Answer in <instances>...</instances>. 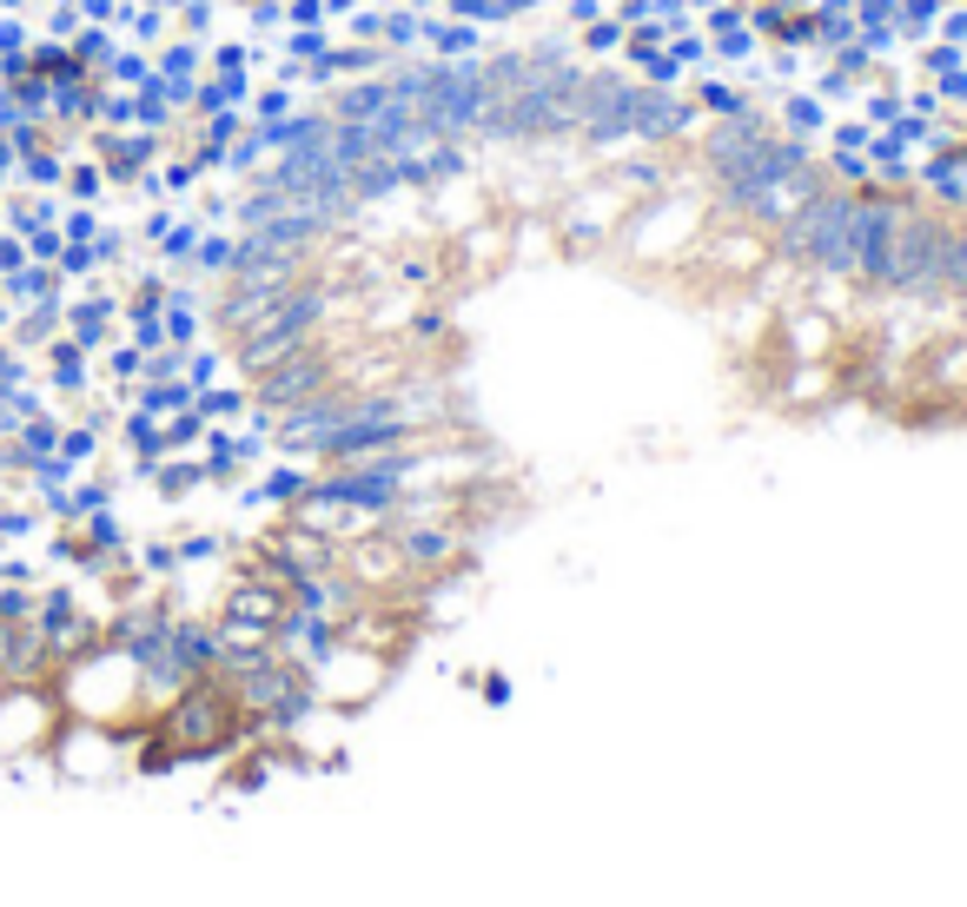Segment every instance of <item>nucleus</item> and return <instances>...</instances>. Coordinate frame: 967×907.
<instances>
[{
	"mask_svg": "<svg viewBox=\"0 0 967 907\" xmlns=\"http://www.w3.org/2000/svg\"><path fill=\"white\" fill-rule=\"evenodd\" d=\"M623 33H630V20L610 7V13H597L590 27H577L570 40H577V60L584 66H597V60H610V53H623Z\"/></svg>",
	"mask_w": 967,
	"mask_h": 907,
	"instance_id": "10",
	"label": "nucleus"
},
{
	"mask_svg": "<svg viewBox=\"0 0 967 907\" xmlns=\"http://www.w3.org/2000/svg\"><path fill=\"white\" fill-rule=\"evenodd\" d=\"M935 40H955V46H967V0L942 7V20H935Z\"/></svg>",
	"mask_w": 967,
	"mask_h": 907,
	"instance_id": "34",
	"label": "nucleus"
},
{
	"mask_svg": "<svg viewBox=\"0 0 967 907\" xmlns=\"http://www.w3.org/2000/svg\"><path fill=\"white\" fill-rule=\"evenodd\" d=\"M710 7H723V0H690V13H696V20H703V13H710Z\"/></svg>",
	"mask_w": 967,
	"mask_h": 907,
	"instance_id": "45",
	"label": "nucleus"
},
{
	"mask_svg": "<svg viewBox=\"0 0 967 907\" xmlns=\"http://www.w3.org/2000/svg\"><path fill=\"white\" fill-rule=\"evenodd\" d=\"M763 106L776 113V133L809 139V146H822V133L835 126L829 99H822V93H809V86H769V93H763Z\"/></svg>",
	"mask_w": 967,
	"mask_h": 907,
	"instance_id": "7",
	"label": "nucleus"
},
{
	"mask_svg": "<svg viewBox=\"0 0 967 907\" xmlns=\"http://www.w3.org/2000/svg\"><path fill=\"white\" fill-rule=\"evenodd\" d=\"M325 0H285V27H325Z\"/></svg>",
	"mask_w": 967,
	"mask_h": 907,
	"instance_id": "38",
	"label": "nucleus"
},
{
	"mask_svg": "<svg viewBox=\"0 0 967 907\" xmlns=\"http://www.w3.org/2000/svg\"><path fill=\"white\" fill-rule=\"evenodd\" d=\"M7 159H13V146H7V139H0V172H7Z\"/></svg>",
	"mask_w": 967,
	"mask_h": 907,
	"instance_id": "47",
	"label": "nucleus"
},
{
	"mask_svg": "<svg viewBox=\"0 0 967 907\" xmlns=\"http://www.w3.org/2000/svg\"><path fill=\"white\" fill-rule=\"evenodd\" d=\"M73 53H80V60H113V33H106V27H80V33H73Z\"/></svg>",
	"mask_w": 967,
	"mask_h": 907,
	"instance_id": "32",
	"label": "nucleus"
},
{
	"mask_svg": "<svg viewBox=\"0 0 967 907\" xmlns=\"http://www.w3.org/2000/svg\"><path fill=\"white\" fill-rule=\"evenodd\" d=\"M99 179H106L99 166H73V192H80V199H93V192H99Z\"/></svg>",
	"mask_w": 967,
	"mask_h": 907,
	"instance_id": "43",
	"label": "nucleus"
},
{
	"mask_svg": "<svg viewBox=\"0 0 967 907\" xmlns=\"http://www.w3.org/2000/svg\"><path fill=\"white\" fill-rule=\"evenodd\" d=\"M869 133H875V126H869V119L855 113V119H835V126L822 133V146H849V152H869Z\"/></svg>",
	"mask_w": 967,
	"mask_h": 907,
	"instance_id": "29",
	"label": "nucleus"
},
{
	"mask_svg": "<svg viewBox=\"0 0 967 907\" xmlns=\"http://www.w3.org/2000/svg\"><path fill=\"white\" fill-rule=\"evenodd\" d=\"M332 40H338L332 27H285V53H292V60H305V66H312Z\"/></svg>",
	"mask_w": 967,
	"mask_h": 907,
	"instance_id": "24",
	"label": "nucleus"
},
{
	"mask_svg": "<svg viewBox=\"0 0 967 907\" xmlns=\"http://www.w3.org/2000/svg\"><path fill=\"white\" fill-rule=\"evenodd\" d=\"M663 46H670V33H663L656 20H637V27L623 33V60H630V66H643V60H650V53H663Z\"/></svg>",
	"mask_w": 967,
	"mask_h": 907,
	"instance_id": "21",
	"label": "nucleus"
},
{
	"mask_svg": "<svg viewBox=\"0 0 967 907\" xmlns=\"http://www.w3.org/2000/svg\"><path fill=\"white\" fill-rule=\"evenodd\" d=\"M0 126H13V106H7V99H0Z\"/></svg>",
	"mask_w": 967,
	"mask_h": 907,
	"instance_id": "48",
	"label": "nucleus"
},
{
	"mask_svg": "<svg viewBox=\"0 0 967 907\" xmlns=\"http://www.w3.org/2000/svg\"><path fill=\"white\" fill-rule=\"evenodd\" d=\"M637 212V199L597 166L590 179H577V186H564L557 192V205H550V225H557V245L564 252H577V259H590V252H610L617 245V232H623V219Z\"/></svg>",
	"mask_w": 967,
	"mask_h": 907,
	"instance_id": "2",
	"label": "nucleus"
},
{
	"mask_svg": "<svg viewBox=\"0 0 967 907\" xmlns=\"http://www.w3.org/2000/svg\"><path fill=\"white\" fill-rule=\"evenodd\" d=\"M597 13H610V0H564V27L577 33V27H590Z\"/></svg>",
	"mask_w": 967,
	"mask_h": 907,
	"instance_id": "39",
	"label": "nucleus"
},
{
	"mask_svg": "<svg viewBox=\"0 0 967 907\" xmlns=\"http://www.w3.org/2000/svg\"><path fill=\"white\" fill-rule=\"evenodd\" d=\"M955 66H967V46H955V40H922L915 46V80H942Z\"/></svg>",
	"mask_w": 967,
	"mask_h": 907,
	"instance_id": "17",
	"label": "nucleus"
},
{
	"mask_svg": "<svg viewBox=\"0 0 967 907\" xmlns=\"http://www.w3.org/2000/svg\"><path fill=\"white\" fill-rule=\"evenodd\" d=\"M199 232H206V225H192V219H172V232L159 239V259H166V265H192V252H199Z\"/></svg>",
	"mask_w": 967,
	"mask_h": 907,
	"instance_id": "23",
	"label": "nucleus"
},
{
	"mask_svg": "<svg viewBox=\"0 0 967 907\" xmlns=\"http://www.w3.org/2000/svg\"><path fill=\"white\" fill-rule=\"evenodd\" d=\"M670 53H676V66H683V73H703V66H716V53H710V33H703V27H683V33H670Z\"/></svg>",
	"mask_w": 967,
	"mask_h": 907,
	"instance_id": "19",
	"label": "nucleus"
},
{
	"mask_svg": "<svg viewBox=\"0 0 967 907\" xmlns=\"http://www.w3.org/2000/svg\"><path fill=\"white\" fill-rule=\"evenodd\" d=\"M650 20H656L663 33H683V27H696V13H690V0H650Z\"/></svg>",
	"mask_w": 967,
	"mask_h": 907,
	"instance_id": "31",
	"label": "nucleus"
},
{
	"mask_svg": "<svg viewBox=\"0 0 967 907\" xmlns=\"http://www.w3.org/2000/svg\"><path fill=\"white\" fill-rule=\"evenodd\" d=\"M179 13H186V27H192V33H212V0H186Z\"/></svg>",
	"mask_w": 967,
	"mask_h": 907,
	"instance_id": "42",
	"label": "nucleus"
},
{
	"mask_svg": "<svg viewBox=\"0 0 967 907\" xmlns=\"http://www.w3.org/2000/svg\"><path fill=\"white\" fill-rule=\"evenodd\" d=\"M637 73H643V86H663V93H683V86H690V73L676 66V53H670V46H663V53H650Z\"/></svg>",
	"mask_w": 967,
	"mask_h": 907,
	"instance_id": "22",
	"label": "nucleus"
},
{
	"mask_svg": "<svg viewBox=\"0 0 967 907\" xmlns=\"http://www.w3.org/2000/svg\"><path fill=\"white\" fill-rule=\"evenodd\" d=\"M451 265H458V285H477V278L504 272V265H511V219L484 212L477 225L451 232Z\"/></svg>",
	"mask_w": 967,
	"mask_h": 907,
	"instance_id": "5",
	"label": "nucleus"
},
{
	"mask_svg": "<svg viewBox=\"0 0 967 907\" xmlns=\"http://www.w3.org/2000/svg\"><path fill=\"white\" fill-rule=\"evenodd\" d=\"M471 689H477V696H484V703H491V709H504V703H511V696H517V683H511V676H504V669H484V676H477V683H471Z\"/></svg>",
	"mask_w": 967,
	"mask_h": 907,
	"instance_id": "33",
	"label": "nucleus"
},
{
	"mask_svg": "<svg viewBox=\"0 0 967 907\" xmlns=\"http://www.w3.org/2000/svg\"><path fill=\"white\" fill-rule=\"evenodd\" d=\"M146 159H159V139H153V133H126V139H106V172H139Z\"/></svg>",
	"mask_w": 967,
	"mask_h": 907,
	"instance_id": "16",
	"label": "nucleus"
},
{
	"mask_svg": "<svg viewBox=\"0 0 967 907\" xmlns=\"http://www.w3.org/2000/svg\"><path fill=\"white\" fill-rule=\"evenodd\" d=\"M418 46H424L431 60H484V53H491V27H477V20H451V13H424Z\"/></svg>",
	"mask_w": 967,
	"mask_h": 907,
	"instance_id": "8",
	"label": "nucleus"
},
{
	"mask_svg": "<svg viewBox=\"0 0 967 907\" xmlns=\"http://www.w3.org/2000/svg\"><path fill=\"white\" fill-rule=\"evenodd\" d=\"M769 259H776V232H763L756 219H736V212H710V225L690 252V272L723 292H743L769 272Z\"/></svg>",
	"mask_w": 967,
	"mask_h": 907,
	"instance_id": "3",
	"label": "nucleus"
},
{
	"mask_svg": "<svg viewBox=\"0 0 967 907\" xmlns=\"http://www.w3.org/2000/svg\"><path fill=\"white\" fill-rule=\"evenodd\" d=\"M942 7H948V0H895V33H902V46H922V40H935V20H942Z\"/></svg>",
	"mask_w": 967,
	"mask_h": 907,
	"instance_id": "11",
	"label": "nucleus"
},
{
	"mask_svg": "<svg viewBox=\"0 0 967 907\" xmlns=\"http://www.w3.org/2000/svg\"><path fill=\"white\" fill-rule=\"evenodd\" d=\"M285 113H298V86H285V80H272V86H252V126H265V119H285Z\"/></svg>",
	"mask_w": 967,
	"mask_h": 907,
	"instance_id": "18",
	"label": "nucleus"
},
{
	"mask_svg": "<svg viewBox=\"0 0 967 907\" xmlns=\"http://www.w3.org/2000/svg\"><path fill=\"white\" fill-rule=\"evenodd\" d=\"M391 99H398V80L385 66V73H365V80H338V93L325 99V113H332V126H371V119L391 113Z\"/></svg>",
	"mask_w": 967,
	"mask_h": 907,
	"instance_id": "6",
	"label": "nucleus"
},
{
	"mask_svg": "<svg viewBox=\"0 0 967 907\" xmlns=\"http://www.w3.org/2000/svg\"><path fill=\"white\" fill-rule=\"evenodd\" d=\"M345 33H351V40H371V46H385V40H378V33H385V7H378V0H365L358 13H345Z\"/></svg>",
	"mask_w": 967,
	"mask_h": 907,
	"instance_id": "27",
	"label": "nucleus"
},
{
	"mask_svg": "<svg viewBox=\"0 0 967 907\" xmlns=\"http://www.w3.org/2000/svg\"><path fill=\"white\" fill-rule=\"evenodd\" d=\"M902 106L915 113V119H942L948 106H942V93H935V80H915V86H902Z\"/></svg>",
	"mask_w": 967,
	"mask_h": 907,
	"instance_id": "28",
	"label": "nucleus"
},
{
	"mask_svg": "<svg viewBox=\"0 0 967 907\" xmlns=\"http://www.w3.org/2000/svg\"><path fill=\"white\" fill-rule=\"evenodd\" d=\"M418 33H424V7H385V53H411L418 46Z\"/></svg>",
	"mask_w": 967,
	"mask_h": 907,
	"instance_id": "14",
	"label": "nucleus"
},
{
	"mask_svg": "<svg viewBox=\"0 0 967 907\" xmlns=\"http://www.w3.org/2000/svg\"><path fill=\"white\" fill-rule=\"evenodd\" d=\"M20 46H27V27L20 20H0V60H20Z\"/></svg>",
	"mask_w": 967,
	"mask_h": 907,
	"instance_id": "41",
	"label": "nucleus"
},
{
	"mask_svg": "<svg viewBox=\"0 0 967 907\" xmlns=\"http://www.w3.org/2000/svg\"><path fill=\"white\" fill-rule=\"evenodd\" d=\"M106 73H113L119 86H133V93H139V86L153 80V66H146V53H113V60H106Z\"/></svg>",
	"mask_w": 967,
	"mask_h": 907,
	"instance_id": "30",
	"label": "nucleus"
},
{
	"mask_svg": "<svg viewBox=\"0 0 967 907\" xmlns=\"http://www.w3.org/2000/svg\"><path fill=\"white\" fill-rule=\"evenodd\" d=\"M27 179H33V186H53V179H60V159H53V152H27Z\"/></svg>",
	"mask_w": 967,
	"mask_h": 907,
	"instance_id": "40",
	"label": "nucleus"
},
{
	"mask_svg": "<svg viewBox=\"0 0 967 907\" xmlns=\"http://www.w3.org/2000/svg\"><path fill=\"white\" fill-rule=\"evenodd\" d=\"M239 265V239L232 232H199V252H192V272H212V278H232Z\"/></svg>",
	"mask_w": 967,
	"mask_h": 907,
	"instance_id": "13",
	"label": "nucleus"
},
{
	"mask_svg": "<svg viewBox=\"0 0 967 907\" xmlns=\"http://www.w3.org/2000/svg\"><path fill=\"white\" fill-rule=\"evenodd\" d=\"M710 212H716L710 186L676 179V186H663L656 199H637V212H630L623 232H617V259H630V265H656V272L690 265V252H696Z\"/></svg>",
	"mask_w": 967,
	"mask_h": 907,
	"instance_id": "1",
	"label": "nucleus"
},
{
	"mask_svg": "<svg viewBox=\"0 0 967 907\" xmlns=\"http://www.w3.org/2000/svg\"><path fill=\"white\" fill-rule=\"evenodd\" d=\"M683 93L696 99V113H703V119H743V113H763V106L749 99V86H743V80H729V73H716V66L690 73V86H683Z\"/></svg>",
	"mask_w": 967,
	"mask_h": 907,
	"instance_id": "9",
	"label": "nucleus"
},
{
	"mask_svg": "<svg viewBox=\"0 0 967 907\" xmlns=\"http://www.w3.org/2000/svg\"><path fill=\"white\" fill-rule=\"evenodd\" d=\"M113 20H119V27H133V40H139V46H153V40L166 33V13H159V7H119Z\"/></svg>",
	"mask_w": 967,
	"mask_h": 907,
	"instance_id": "25",
	"label": "nucleus"
},
{
	"mask_svg": "<svg viewBox=\"0 0 967 907\" xmlns=\"http://www.w3.org/2000/svg\"><path fill=\"white\" fill-rule=\"evenodd\" d=\"M935 93H942V106H948V113H967V66L942 73V80H935Z\"/></svg>",
	"mask_w": 967,
	"mask_h": 907,
	"instance_id": "35",
	"label": "nucleus"
},
{
	"mask_svg": "<svg viewBox=\"0 0 967 907\" xmlns=\"http://www.w3.org/2000/svg\"><path fill=\"white\" fill-rule=\"evenodd\" d=\"M252 33H285V0H252Z\"/></svg>",
	"mask_w": 967,
	"mask_h": 907,
	"instance_id": "37",
	"label": "nucleus"
},
{
	"mask_svg": "<svg viewBox=\"0 0 967 907\" xmlns=\"http://www.w3.org/2000/svg\"><path fill=\"white\" fill-rule=\"evenodd\" d=\"M782 7H789V13H809V7H822V0H782Z\"/></svg>",
	"mask_w": 967,
	"mask_h": 907,
	"instance_id": "46",
	"label": "nucleus"
},
{
	"mask_svg": "<svg viewBox=\"0 0 967 907\" xmlns=\"http://www.w3.org/2000/svg\"><path fill=\"white\" fill-rule=\"evenodd\" d=\"M802 86H809V93H822L829 106H849V99H862V80H855V73H842L835 60H829V66H809V80H802Z\"/></svg>",
	"mask_w": 967,
	"mask_h": 907,
	"instance_id": "15",
	"label": "nucleus"
},
{
	"mask_svg": "<svg viewBox=\"0 0 967 907\" xmlns=\"http://www.w3.org/2000/svg\"><path fill=\"white\" fill-rule=\"evenodd\" d=\"M391 669H398L391 656H378V650H365V643H345V636H338V650L312 663V696H318V703H332L338 716H351V709H365V703L391 683Z\"/></svg>",
	"mask_w": 967,
	"mask_h": 907,
	"instance_id": "4",
	"label": "nucleus"
},
{
	"mask_svg": "<svg viewBox=\"0 0 967 907\" xmlns=\"http://www.w3.org/2000/svg\"><path fill=\"white\" fill-rule=\"evenodd\" d=\"M902 113H908V106H902V86H875V93L862 86V119H869L875 133H882V126H895Z\"/></svg>",
	"mask_w": 967,
	"mask_h": 907,
	"instance_id": "20",
	"label": "nucleus"
},
{
	"mask_svg": "<svg viewBox=\"0 0 967 907\" xmlns=\"http://www.w3.org/2000/svg\"><path fill=\"white\" fill-rule=\"evenodd\" d=\"M855 40L875 53V60H889V53H902V33H895V20H855Z\"/></svg>",
	"mask_w": 967,
	"mask_h": 907,
	"instance_id": "26",
	"label": "nucleus"
},
{
	"mask_svg": "<svg viewBox=\"0 0 967 907\" xmlns=\"http://www.w3.org/2000/svg\"><path fill=\"white\" fill-rule=\"evenodd\" d=\"M159 186H166V192H192V186H199V159H172V166L159 172Z\"/></svg>",
	"mask_w": 967,
	"mask_h": 907,
	"instance_id": "36",
	"label": "nucleus"
},
{
	"mask_svg": "<svg viewBox=\"0 0 967 907\" xmlns=\"http://www.w3.org/2000/svg\"><path fill=\"white\" fill-rule=\"evenodd\" d=\"M809 20H816V53H835L842 40H855V7H835V0H822Z\"/></svg>",
	"mask_w": 967,
	"mask_h": 907,
	"instance_id": "12",
	"label": "nucleus"
},
{
	"mask_svg": "<svg viewBox=\"0 0 967 907\" xmlns=\"http://www.w3.org/2000/svg\"><path fill=\"white\" fill-rule=\"evenodd\" d=\"M80 13H86V20H99V27H106V20H113V13H119V0H80Z\"/></svg>",
	"mask_w": 967,
	"mask_h": 907,
	"instance_id": "44",
	"label": "nucleus"
}]
</instances>
